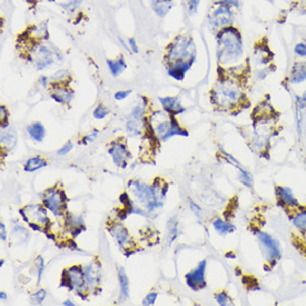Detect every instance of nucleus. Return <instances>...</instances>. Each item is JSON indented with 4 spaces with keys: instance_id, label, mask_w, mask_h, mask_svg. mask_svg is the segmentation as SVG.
<instances>
[{
    "instance_id": "f3484780",
    "label": "nucleus",
    "mask_w": 306,
    "mask_h": 306,
    "mask_svg": "<svg viewBox=\"0 0 306 306\" xmlns=\"http://www.w3.org/2000/svg\"><path fill=\"white\" fill-rule=\"evenodd\" d=\"M160 104L163 105L164 109L169 112L173 116H176L180 114V112L184 111V108H182L181 105L179 104V101L175 97H165V98H159Z\"/></svg>"
},
{
    "instance_id": "bb28decb",
    "label": "nucleus",
    "mask_w": 306,
    "mask_h": 306,
    "mask_svg": "<svg viewBox=\"0 0 306 306\" xmlns=\"http://www.w3.org/2000/svg\"><path fill=\"white\" fill-rule=\"evenodd\" d=\"M107 63H108V67H109L110 72H111L112 75H114V76H117V75H119L126 68V64L124 63V60H123V59H120V60H117V62L108 60Z\"/></svg>"
},
{
    "instance_id": "f8f14e48",
    "label": "nucleus",
    "mask_w": 306,
    "mask_h": 306,
    "mask_svg": "<svg viewBox=\"0 0 306 306\" xmlns=\"http://www.w3.org/2000/svg\"><path fill=\"white\" fill-rule=\"evenodd\" d=\"M25 208L29 211L28 213H26V211L23 208V211L25 212L26 215H28L27 217L35 219L36 224L47 225L48 223H49V218H48V216H47L46 211L40 205H30V206H26ZM29 218H28V221H30Z\"/></svg>"
},
{
    "instance_id": "8fccbe9b",
    "label": "nucleus",
    "mask_w": 306,
    "mask_h": 306,
    "mask_svg": "<svg viewBox=\"0 0 306 306\" xmlns=\"http://www.w3.org/2000/svg\"><path fill=\"white\" fill-rule=\"evenodd\" d=\"M63 305H68V306H74V303H72L71 300H65V302L63 303Z\"/></svg>"
},
{
    "instance_id": "4c0bfd02",
    "label": "nucleus",
    "mask_w": 306,
    "mask_h": 306,
    "mask_svg": "<svg viewBox=\"0 0 306 306\" xmlns=\"http://www.w3.org/2000/svg\"><path fill=\"white\" fill-rule=\"evenodd\" d=\"M189 2V9H190V14L193 15L197 12V7L200 5L201 0H187Z\"/></svg>"
},
{
    "instance_id": "e433bc0d",
    "label": "nucleus",
    "mask_w": 306,
    "mask_h": 306,
    "mask_svg": "<svg viewBox=\"0 0 306 306\" xmlns=\"http://www.w3.org/2000/svg\"><path fill=\"white\" fill-rule=\"evenodd\" d=\"M37 267H38V285L40 283V280H41V275H42V272H44V259H42L41 256H38L37 257Z\"/></svg>"
},
{
    "instance_id": "9b49d317",
    "label": "nucleus",
    "mask_w": 306,
    "mask_h": 306,
    "mask_svg": "<svg viewBox=\"0 0 306 306\" xmlns=\"http://www.w3.org/2000/svg\"><path fill=\"white\" fill-rule=\"evenodd\" d=\"M276 195L278 200L283 204V206H288V207H298L299 203L294 197L293 192L288 187L284 186H277L276 187Z\"/></svg>"
},
{
    "instance_id": "c03bdc74",
    "label": "nucleus",
    "mask_w": 306,
    "mask_h": 306,
    "mask_svg": "<svg viewBox=\"0 0 306 306\" xmlns=\"http://www.w3.org/2000/svg\"><path fill=\"white\" fill-rule=\"evenodd\" d=\"M0 230H2V232H0V238H2L3 241H5L7 239V233H6V227H5L4 223H0Z\"/></svg>"
},
{
    "instance_id": "4468645a",
    "label": "nucleus",
    "mask_w": 306,
    "mask_h": 306,
    "mask_svg": "<svg viewBox=\"0 0 306 306\" xmlns=\"http://www.w3.org/2000/svg\"><path fill=\"white\" fill-rule=\"evenodd\" d=\"M306 80V62H296L289 75V82L292 84H300Z\"/></svg>"
},
{
    "instance_id": "9d476101",
    "label": "nucleus",
    "mask_w": 306,
    "mask_h": 306,
    "mask_svg": "<svg viewBox=\"0 0 306 306\" xmlns=\"http://www.w3.org/2000/svg\"><path fill=\"white\" fill-rule=\"evenodd\" d=\"M109 154L111 155L112 159H114V163L118 166V167L125 168L127 165V159L128 157H131L130 153L126 148L124 144L121 143H112L111 146L109 148Z\"/></svg>"
},
{
    "instance_id": "79ce46f5",
    "label": "nucleus",
    "mask_w": 306,
    "mask_h": 306,
    "mask_svg": "<svg viewBox=\"0 0 306 306\" xmlns=\"http://www.w3.org/2000/svg\"><path fill=\"white\" fill-rule=\"evenodd\" d=\"M0 110H2V126L6 127L7 126V111H6V107L2 106L0 107Z\"/></svg>"
},
{
    "instance_id": "473e14b6",
    "label": "nucleus",
    "mask_w": 306,
    "mask_h": 306,
    "mask_svg": "<svg viewBox=\"0 0 306 306\" xmlns=\"http://www.w3.org/2000/svg\"><path fill=\"white\" fill-rule=\"evenodd\" d=\"M216 300L219 305H229L232 304V300L228 297V295L226 293H218L216 295Z\"/></svg>"
},
{
    "instance_id": "f704fd0d",
    "label": "nucleus",
    "mask_w": 306,
    "mask_h": 306,
    "mask_svg": "<svg viewBox=\"0 0 306 306\" xmlns=\"http://www.w3.org/2000/svg\"><path fill=\"white\" fill-rule=\"evenodd\" d=\"M158 294L157 293H150L143 300V305H154L156 302Z\"/></svg>"
},
{
    "instance_id": "20e7f679",
    "label": "nucleus",
    "mask_w": 306,
    "mask_h": 306,
    "mask_svg": "<svg viewBox=\"0 0 306 306\" xmlns=\"http://www.w3.org/2000/svg\"><path fill=\"white\" fill-rule=\"evenodd\" d=\"M235 6H238L236 0H221V2H218V7L213 10L208 19V23L212 26V28L222 29L224 27L230 26L234 16L232 7Z\"/></svg>"
},
{
    "instance_id": "f03ea898",
    "label": "nucleus",
    "mask_w": 306,
    "mask_h": 306,
    "mask_svg": "<svg viewBox=\"0 0 306 306\" xmlns=\"http://www.w3.org/2000/svg\"><path fill=\"white\" fill-rule=\"evenodd\" d=\"M244 100H246L245 94L237 84L230 80L219 79L216 87L212 90V103L219 108H235Z\"/></svg>"
},
{
    "instance_id": "aec40b11",
    "label": "nucleus",
    "mask_w": 306,
    "mask_h": 306,
    "mask_svg": "<svg viewBox=\"0 0 306 306\" xmlns=\"http://www.w3.org/2000/svg\"><path fill=\"white\" fill-rule=\"evenodd\" d=\"M171 6H173V0H153L154 12L160 17H164L169 12Z\"/></svg>"
},
{
    "instance_id": "2f4dec72",
    "label": "nucleus",
    "mask_w": 306,
    "mask_h": 306,
    "mask_svg": "<svg viewBox=\"0 0 306 306\" xmlns=\"http://www.w3.org/2000/svg\"><path fill=\"white\" fill-rule=\"evenodd\" d=\"M108 114H109V110L107 109L105 106L99 105L94 111V117L96 118V119H103V118H105Z\"/></svg>"
},
{
    "instance_id": "37998d69",
    "label": "nucleus",
    "mask_w": 306,
    "mask_h": 306,
    "mask_svg": "<svg viewBox=\"0 0 306 306\" xmlns=\"http://www.w3.org/2000/svg\"><path fill=\"white\" fill-rule=\"evenodd\" d=\"M190 207H191L192 211L195 213V215H196V216H198V217L202 216V214H201V213H202L201 208L198 207V206L196 205V204H195L194 202H193V201H190Z\"/></svg>"
},
{
    "instance_id": "2eb2a0df",
    "label": "nucleus",
    "mask_w": 306,
    "mask_h": 306,
    "mask_svg": "<svg viewBox=\"0 0 306 306\" xmlns=\"http://www.w3.org/2000/svg\"><path fill=\"white\" fill-rule=\"evenodd\" d=\"M85 272V280L86 284L89 287L93 288L94 286L98 285L100 282V273H99V267H96L93 263L87 265L84 268Z\"/></svg>"
},
{
    "instance_id": "6e6552de",
    "label": "nucleus",
    "mask_w": 306,
    "mask_h": 306,
    "mask_svg": "<svg viewBox=\"0 0 306 306\" xmlns=\"http://www.w3.org/2000/svg\"><path fill=\"white\" fill-rule=\"evenodd\" d=\"M66 196L64 194V192L58 191L56 189H51L47 191L46 195L44 197V204L46 208L51 211L55 215H62L60 211L65 204Z\"/></svg>"
},
{
    "instance_id": "de8ad7c7",
    "label": "nucleus",
    "mask_w": 306,
    "mask_h": 306,
    "mask_svg": "<svg viewBox=\"0 0 306 306\" xmlns=\"http://www.w3.org/2000/svg\"><path fill=\"white\" fill-rule=\"evenodd\" d=\"M39 82L41 83V85H42V86H44V87H46V86H47V84H48V80H47V77H41V78H40V80H39Z\"/></svg>"
},
{
    "instance_id": "39448f33",
    "label": "nucleus",
    "mask_w": 306,
    "mask_h": 306,
    "mask_svg": "<svg viewBox=\"0 0 306 306\" xmlns=\"http://www.w3.org/2000/svg\"><path fill=\"white\" fill-rule=\"evenodd\" d=\"M131 187L134 195L137 200L143 203L149 212H153L157 207L163 206V202L159 201L158 196V187H149L138 181H131Z\"/></svg>"
},
{
    "instance_id": "49530a36",
    "label": "nucleus",
    "mask_w": 306,
    "mask_h": 306,
    "mask_svg": "<svg viewBox=\"0 0 306 306\" xmlns=\"http://www.w3.org/2000/svg\"><path fill=\"white\" fill-rule=\"evenodd\" d=\"M130 44H131V47H132L133 51L135 52V53H137V52H138V48H137V46H136V42H135V40H134L133 38H132V39H130Z\"/></svg>"
},
{
    "instance_id": "c85d7f7f",
    "label": "nucleus",
    "mask_w": 306,
    "mask_h": 306,
    "mask_svg": "<svg viewBox=\"0 0 306 306\" xmlns=\"http://www.w3.org/2000/svg\"><path fill=\"white\" fill-rule=\"evenodd\" d=\"M13 235L15 237H17L19 240H27L29 238V233L27 232V229L24 228L20 225H16L13 229Z\"/></svg>"
},
{
    "instance_id": "a878e982",
    "label": "nucleus",
    "mask_w": 306,
    "mask_h": 306,
    "mask_svg": "<svg viewBox=\"0 0 306 306\" xmlns=\"http://www.w3.org/2000/svg\"><path fill=\"white\" fill-rule=\"evenodd\" d=\"M2 143H3V145H5V146L9 145L10 148L14 146L16 143V132L13 130V128H10V130H8L6 132H3Z\"/></svg>"
},
{
    "instance_id": "c9c22d12",
    "label": "nucleus",
    "mask_w": 306,
    "mask_h": 306,
    "mask_svg": "<svg viewBox=\"0 0 306 306\" xmlns=\"http://www.w3.org/2000/svg\"><path fill=\"white\" fill-rule=\"evenodd\" d=\"M294 51L299 57H306V45L300 42V44H297L294 48Z\"/></svg>"
},
{
    "instance_id": "3c124183",
    "label": "nucleus",
    "mask_w": 306,
    "mask_h": 306,
    "mask_svg": "<svg viewBox=\"0 0 306 306\" xmlns=\"http://www.w3.org/2000/svg\"><path fill=\"white\" fill-rule=\"evenodd\" d=\"M300 98H302V99H303V100L305 101V103H306V91H305V93H304V95H303V96H302V97H300Z\"/></svg>"
},
{
    "instance_id": "c756f323",
    "label": "nucleus",
    "mask_w": 306,
    "mask_h": 306,
    "mask_svg": "<svg viewBox=\"0 0 306 306\" xmlns=\"http://www.w3.org/2000/svg\"><path fill=\"white\" fill-rule=\"evenodd\" d=\"M236 167H237L238 170H239V180L241 182H243L244 185H246L248 187H251L252 186V177H251V175L245 169L241 168L239 165L236 166Z\"/></svg>"
},
{
    "instance_id": "6ab92c4d",
    "label": "nucleus",
    "mask_w": 306,
    "mask_h": 306,
    "mask_svg": "<svg viewBox=\"0 0 306 306\" xmlns=\"http://www.w3.org/2000/svg\"><path fill=\"white\" fill-rule=\"evenodd\" d=\"M27 132L30 135V137L35 139L36 142H42L46 136V130L45 127L42 126L40 123H35V124H31L28 127H27Z\"/></svg>"
},
{
    "instance_id": "a211bd4d",
    "label": "nucleus",
    "mask_w": 306,
    "mask_h": 306,
    "mask_svg": "<svg viewBox=\"0 0 306 306\" xmlns=\"http://www.w3.org/2000/svg\"><path fill=\"white\" fill-rule=\"evenodd\" d=\"M192 67V63L189 62H178L171 65L168 69L169 76L174 77L177 80H182L185 76V73Z\"/></svg>"
},
{
    "instance_id": "f257e3e1",
    "label": "nucleus",
    "mask_w": 306,
    "mask_h": 306,
    "mask_svg": "<svg viewBox=\"0 0 306 306\" xmlns=\"http://www.w3.org/2000/svg\"><path fill=\"white\" fill-rule=\"evenodd\" d=\"M244 53L243 38L239 30L234 26H227L219 29L217 34V59L225 64L238 62Z\"/></svg>"
},
{
    "instance_id": "ddd939ff",
    "label": "nucleus",
    "mask_w": 306,
    "mask_h": 306,
    "mask_svg": "<svg viewBox=\"0 0 306 306\" xmlns=\"http://www.w3.org/2000/svg\"><path fill=\"white\" fill-rule=\"evenodd\" d=\"M53 63L52 52L46 46H40L36 53L35 64L38 69H44Z\"/></svg>"
},
{
    "instance_id": "cd10ccee",
    "label": "nucleus",
    "mask_w": 306,
    "mask_h": 306,
    "mask_svg": "<svg viewBox=\"0 0 306 306\" xmlns=\"http://www.w3.org/2000/svg\"><path fill=\"white\" fill-rule=\"evenodd\" d=\"M293 223L295 227H297L302 232H306V212L299 213L296 216L294 217Z\"/></svg>"
},
{
    "instance_id": "1a4fd4ad",
    "label": "nucleus",
    "mask_w": 306,
    "mask_h": 306,
    "mask_svg": "<svg viewBox=\"0 0 306 306\" xmlns=\"http://www.w3.org/2000/svg\"><path fill=\"white\" fill-rule=\"evenodd\" d=\"M205 270H206V261H202L200 264L197 265L196 268L191 271L186 275V282L192 289L194 291H198L206 286L205 282Z\"/></svg>"
},
{
    "instance_id": "412c9836",
    "label": "nucleus",
    "mask_w": 306,
    "mask_h": 306,
    "mask_svg": "<svg viewBox=\"0 0 306 306\" xmlns=\"http://www.w3.org/2000/svg\"><path fill=\"white\" fill-rule=\"evenodd\" d=\"M46 166H47V162L45 159H42L41 157H33L27 160L24 168L26 171H28V173H33V171L38 170L42 167H46Z\"/></svg>"
},
{
    "instance_id": "a18cd8bd",
    "label": "nucleus",
    "mask_w": 306,
    "mask_h": 306,
    "mask_svg": "<svg viewBox=\"0 0 306 306\" xmlns=\"http://www.w3.org/2000/svg\"><path fill=\"white\" fill-rule=\"evenodd\" d=\"M97 135H98V131H95L94 133H91L90 135H87L85 137V141H88V142H93L94 139L97 137Z\"/></svg>"
},
{
    "instance_id": "423d86ee",
    "label": "nucleus",
    "mask_w": 306,
    "mask_h": 306,
    "mask_svg": "<svg viewBox=\"0 0 306 306\" xmlns=\"http://www.w3.org/2000/svg\"><path fill=\"white\" fill-rule=\"evenodd\" d=\"M86 285L84 268L80 266H72L68 270L64 271L62 286H67L69 289H76L80 294Z\"/></svg>"
},
{
    "instance_id": "a19ab883",
    "label": "nucleus",
    "mask_w": 306,
    "mask_h": 306,
    "mask_svg": "<svg viewBox=\"0 0 306 306\" xmlns=\"http://www.w3.org/2000/svg\"><path fill=\"white\" fill-rule=\"evenodd\" d=\"M131 93H132V90H124V91L120 90V91H118V93H116L115 98L117 100H123V99H125Z\"/></svg>"
},
{
    "instance_id": "09e8293b",
    "label": "nucleus",
    "mask_w": 306,
    "mask_h": 306,
    "mask_svg": "<svg viewBox=\"0 0 306 306\" xmlns=\"http://www.w3.org/2000/svg\"><path fill=\"white\" fill-rule=\"evenodd\" d=\"M0 298H2V300H6V299H7V296H6V294H5L4 292H2V293H0Z\"/></svg>"
},
{
    "instance_id": "7ed1b4c3",
    "label": "nucleus",
    "mask_w": 306,
    "mask_h": 306,
    "mask_svg": "<svg viewBox=\"0 0 306 306\" xmlns=\"http://www.w3.org/2000/svg\"><path fill=\"white\" fill-rule=\"evenodd\" d=\"M196 57V47L192 37L178 36L171 42L168 47L167 60L171 63V65L178 62H194Z\"/></svg>"
},
{
    "instance_id": "dca6fc26",
    "label": "nucleus",
    "mask_w": 306,
    "mask_h": 306,
    "mask_svg": "<svg viewBox=\"0 0 306 306\" xmlns=\"http://www.w3.org/2000/svg\"><path fill=\"white\" fill-rule=\"evenodd\" d=\"M110 234L114 236L117 240V243L119 244V246H121V248H124L128 241H130V234H128L127 229L123 226L120 223L112 225L110 228Z\"/></svg>"
},
{
    "instance_id": "0eeeda50",
    "label": "nucleus",
    "mask_w": 306,
    "mask_h": 306,
    "mask_svg": "<svg viewBox=\"0 0 306 306\" xmlns=\"http://www.w3.org/2000/svg\"><path fill=\"white\" fill-rule=\"evenodd\" d=\"M257 238L262 245L263 254L266 256L267 260L274 261L281 257V246L277 240L274 239L272 236L264 232L257 233Z\"/></svg>"
},
{
    "instance_id": "5701e85b",
    "label": "nucleus",
    "mask_w": 306,
    "mask_h": 306,
    "mask_svg": "<svg viewBox=\"0 0 306 306\" xmlns=\"http://www.w3.org/2000/svg\"><path fill=\"white\" fill-rule=\"evenodd\" d=\"M51 97L58 103L68 104L73 98V91H69L67 88H56V93L52 94Z\"/></svg>"
},
{
    "instance_id": "4be33fe9",
    "label": "nucleus",
    "mask_w": 306,
    "mask_h": 306,
    "mask_svg": "<svg viewBox=\"0 0 306 306\" xmlns=\"http://www.w3.org/2000/svg\"><path fill=\"white\" fill-rule=\"evenodd\" d=\"M176 135L187 136V135H189V133H187L185 130H182V128L179 126V124H178V123H177V120L175 119V118L171 117L170 127H169L167 134H166L165 137L163 138V141H167L168 138L173 137V136H176Z\"/></svg>"
},
{
    "instance_id": "58836bf2",
    "label": "nucleus",
    "mask_w": 306,
    "mask_h": 306,
    "mask_svg": "<svg viewBox=\"0 0 306 306\" xmlns=\"http://www.w3.org/2000/svg\"><path fill=\"white\" fill-rule=\"evenodd\" d=\"M72 148H73V144L71 143V142H68V143H66L65 145H64V146L58 150V154L59 155H66V154H68L69 152H71L72 150Z\"/></svg>"
},
{
    "instance_id": "7c9ffc66",
    "label": "nucleus",
    "mask_w": 306,
    "mask_h": 306,
    "mask_svg": "<svg viewBox=\"0 0 306 306\" xmlns=\"http://www.w3.org/2000/svg\"><path fill=\"white\" fill-rule=\"evenodd\" d=\"M168 230H169V244L173 243V241L176 239L177 235H178V233H177V223L174 221V219H170L169 221V224H168Z\"/></svg>"
},
{
    "instance_id": "b1692460",
    "label": "nucleus",
    "mask_w": 306,
    "mask_h": 306,
    "mask_svg": "<svg viewBox=\"0 0 306 306\" xmlns=\"http://www.w3.org/2000/svg\"><path fill=\"white\" fill-rule=\"evenodd\" d=\"M213 226H214V228H215L216 232H218L219 234H222V235L233 233L234 230L236 229V227L234 226L233 224L224 222L223 219H216V221L213 223Z\"/></svg>"
},
{
    "instance_id": "ea45409f",
    "label": "nucleus",
    "mask_w": 306,
    "mask_h": 306,
    "mask_svg": "<svg viewBox=\"0 0 306 306\" xmlns=\"http://www.w3.org/2000/svg\"><path fill=\"white\" fill-rule=\"evenodd\" d=\"M68 76L67 71H59L51 77L53 80H65Z\"/></svg>"
},
{
    "instance_id": "72a5a7b5",
    "label": "nucleus",
    "mask_w": 306,
    "mask_h": 306,
    "mask_svg": "<svg viewBox=\"0 0 306 306\" xmlns=\"http://www.w3.org/2000/svg\"><path fill=\"white\" fill-rule=\"evenodd\" d=\"M46 296H47V293H46L45 289H40L39 292L35 293L33 296H31V298H33L36 303L41 304L42 302H44V299L46 298Z\"/></svg>"
},
{
    "instance_id": "393cba45",
    "label": "nucleus",
    "mask_w": 306,
    "mask_h": 306,
    "mask_svg": "<svg viewBox=\"0 0 306 306\" xmlns=\"http://www.w3.org/2000/svg\"><path fill=\"white\" fill-rule=\"evenodd\" d=\"M118 275H119V283L123 296L128 298V296H130V282H128V277L126 276L124 268L120 267L119 270H118Z\"/></svg>"
}]
</instances>
